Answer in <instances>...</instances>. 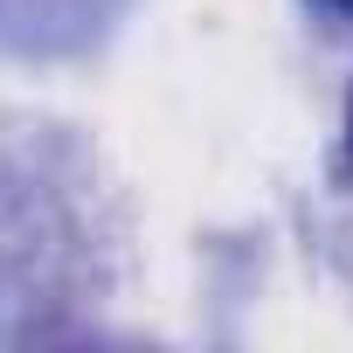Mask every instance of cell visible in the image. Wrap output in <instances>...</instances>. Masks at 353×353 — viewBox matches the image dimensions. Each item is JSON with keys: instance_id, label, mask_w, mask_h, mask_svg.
I'll return each mask as SVG.
<instances>
[{"instance_id": "cell-2", "label": "cell", "mask_w": 353, "mask_h": 353, "mask_svg": "<svg viewBox=\"0 0 353 353\" xmlns=\"http://www.w3.org/2000/svg\"><path fill=\"white\" fill-rule=\"evenodd\" d=\"M346 132H353V118H346Z\"/></svg>"}, {"instance_id": "cell-1", "label": "cell", "mask_w": 353, "mask_h": 353, "mask_svg": "<svg viewBox=\"0 0 353 353\" xmlns=\"http://www.w3.org/2000/svg\"><path fill=\"white\" fill-rule=\"evenodd\" d=\"M339 8H353V0H339Z\"/></svg>"}]
</instances>
